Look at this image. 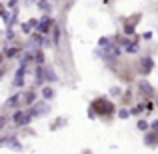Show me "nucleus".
<instances>
[{"label":"nucleus","mask_w":158,"mask_h":154,"mask_svg":"<svg viewBox=\"0 0 158 154\" xmlns=\"http://www.w3.org/2000/svg\"><path fill=\"white\" fill-rule=\"evenodd\" d=\"M42 96H44V98H52V96H54L52 88H44V90H42Z\"/></svg>","instance_id":"39448f33"},{"label":"nucleus","mask_w":158,"mask_h":154,"mask_svg":"<svg viewBox=\"0 0 158 154\" xmlns=\"http://www.w3.org/2000/svg\"><path fill=\"white\" fill-rule=\"evenodd\" d=\"M50 26H52V18H48V16H44L42 18V24H40V32L42 34H48V30H50Z\"/></svg>","instance_id":"7ed1b4c3"},{"label":"nucleus","mask_w":158,"mask_h":154,"mask_svg":"<svg viewBox=\"0 0 158 154\" xmlns=\"http://www.w3.org/2000/svg\"><path fill=\"white\" fill-rule=\"evenodd\" d=\"M34 100H36V94H34V92H32V90H30V92L26 94V98H24V102H26V104H32Z\"/></svg>","instance_id":"20e7f679"},{"label":"nucleus","mask_w":158,"mask_h":154,"mask_svg":"<svg viewBox=\"0 0 158 154\" xmlns=\"http://www.w3.org/2000/svg\"><path fill=\"white\" fill-rule=\"evenodd\" d=\"M138 128H140V130H148V124L144 122V120H140V122H138Z\"/></svg>","instance_id":"423d86ee"},{"label":"nucleus","mask_w":158,"mask_h":154,"mask_svg":"<svg viewBox=\"0 0 158 154\" xmlns=\"http://www.w3.org/2000/svg\"><path fill=\"white\" fill-rule=\"evenodd\" d=\"M92 106H96V108H98L96 114H100V116H102V114H112V112H114V106H112V104L108 102L106 98H98V100L94 102Z\"/></svg>","instance_id":"f257e3e1"},{"label":"nucleus","mask_w":158,"mask_h":154,"mask_svg":"<svg viewBox=\"0 0 158 154\" xmlns=\"http://www.w3.org/2000/svg\"><path fill=\"white\" fill-rule=\"evenodd\" d=\"M152 70V60L150 58H142V60H140V72H144V74H148Z\"/></svg>","instance_id":"f03ea898"}]
</instances>
